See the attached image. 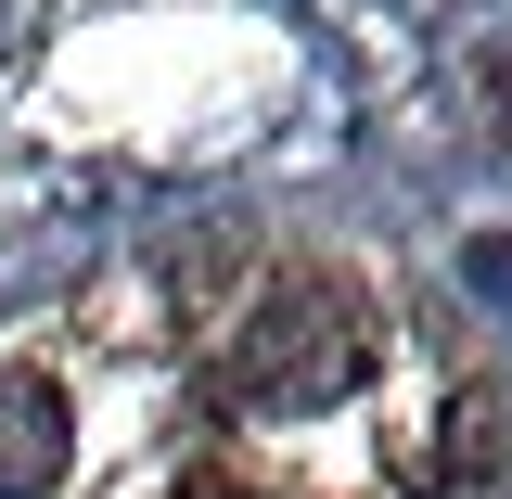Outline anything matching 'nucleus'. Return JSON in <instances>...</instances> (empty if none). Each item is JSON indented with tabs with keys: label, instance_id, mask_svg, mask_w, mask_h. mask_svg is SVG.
<instances>
[{
	"label": "nucleus",
	"instance_id": "obj_2",
	"mask_svg": "<svg viewBox=\"0 0 512 499\" xmlns=\"http://www.w3.org/2000/svg\"><path fill=\"white\" fill-rule=\"evenodd\" d=\"M64 461H77V410H64L52 372L0 359V499H52Z\"/></svg>",
	"mask_w": 512,
	"mask_h": 499
},
{
	"label": "nucleus",
	"instance_id": "obj_1",
	"mask_svg": "<svg viewBox=\"0 0 512 499\" xmlns=\"http://www.w3.org/2000/svg\"><path fill=\"white\" fill-rule=\"evenodd\" d=\"M218 384L244 397V410H282V423H308L333 397H359L372 384V308L333 282V269H282V282H256L231 333H218Z\"/></svg>",
	"mask_w": 512,
	"mask_h": 499
},
{
	"label": "nucleus",
	"instance_id": "obj_3",
	"mask_svg": "<svg viewBox=\"0 0 512 499\" xmlns=\"http://www.w3.org/2000/svg\"><path fill=\"white\" fill-rule=\"evenodd\" d=\"M461 269H474V295H500V308H512V231H487V244L461 256Z\"/></svg>",
	"mask_w": 512,
	"mask_h": 499
}]
</instances>
